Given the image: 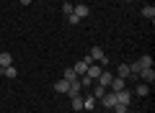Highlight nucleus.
<instances>
[{"mask_svg":"<svg viewBox=\"0 0 155 113\" xmlns=\"http://www.w3.org/2000/svg\"><path fill=\"white\" fill-rule=\"evenodd\" d=\"M72 8H75L72 3H65V5H62V11H65V16H70V13H72Z\"/></svg>","mask_w":155,"mask_h":113,"instance_id":"5701e85b","label":"nucleus"},{"mask_svg":"<svg viewBox=\"0 0 155 113\" xmlns=\"http://www.w3.org/2000/svg\"><path fill=\"white\" fill-rule=\"evenodd\" d=\"M88 67H91L88 62H85V59H80V62H75V64H72V70H75V75H78V77H83L85 72H88Z\"/></svg>","mask_w":155,"mask_h":113,"instance_id":"20e7f679","label":"nucleus"},{"mask_svg":"<svg viewBox=\"0 0 155 113\" xmlns=\"http://www.w3.org/2000/svg\"><path fill=\"white\" fill-rule=\"evenodd\" d=\"M80 90H83V85H80V80H75V82H70V90H67V95H80Z\"/></svg>","mask_w":155,"mask_h":113,"instance_id":"9b49d317","label":"nucleus"},{"mask_svg":"<svg viewBox=\"0 0 155 113\" xmlns=\"http://www.w3.org/2000/svg\"><path fill=\"white\" fill-rule=\"evenodd\" d=\"M116 77L127 80V77H129V64H119V70H116Z\"/></svg>","mask_w":155,"mask_h":113,"instance_id":"2eb2a0df","label":"nucleus"},{"mask_svg":"<svg viewBox=\"0 0 155 113\" xmlns=\"http://www.w3.org/2000/svg\"><path fill=\"white\" fill-rule=\"evenodd\" d=\"M67 21H70L72 26H78V23H80V18H78V16H72V13H70V16H67Z\"/></svg>","mask_w":155,"mask_h":113,"instance_id":"b1692460","label":"nucleus"},{"mask_svg":"<svg viewBox=\"0 0 155 113\" xmlns=\"http://www.w3.org/2000/svg\"><path fill=\"white\" fill-rule=\"evenodd\" d=\"M127 3H132V0H127Z\"/></svg>","mask_w":155,"mask_h":113,"instance_id":"a878e982","label":"nucleus"},{"mask_svg":"<svg viewBox=\"0 0 155 113\" xmlns=\"http://www.w3.org/2000/svg\"><path fill=\"white\" fill-rule=\"evenodd\" d=\"M129 100H132V93H129L127 87L116 93V103H124V105H129Z\"/></svg>","mask_w":155,"mask_h":113,"instance_id":"39448f33","label":"nucleus"},{"mask_svg":"<svg viewBox=\"0 0 155 113\" xmlns=\"http://www.w3.org/2000/svg\"><path fill=\"white\" fill-rule=\"evenodd\" d=\"M101 70H104V67H101V64H91V67H88V72H85V77H91V80L96 82V77L101 75Z\"/></svg>","mask_w":155,"mask_h":113,"instance_id":"6e6552de","label":"nucleus"},{"mask_svg":"<svg viewBox=\"0 0 155 113\" xmlns=\"http://www.w3.org/2000/svg\"><path fill=\"white\" fill-rule=\"evenodd\" d=\"M142 16L147 18V21H155V5H153V3H147V5L142 8Z\"/></svg>","mask_w":155,"mask_h":113,"instance_id":"1a4fd4ad","label":"nucleus"},{"mask_svg":"<svg viewBox=\"0 0 155 113\" xmlns=\"http://www.w3.org/2000/svg\"><path fill=\"white\" fill-rule=\"evenodd\" d=\"M137 77L145 82V85H153V80H155V70H153V67H142Z\"/></svg>","mask_w":155,"mask_h":113,"instance_id":"f03ea898","label":"nucleus"},{"mask_svg":"<svg viewBox=\"0 0 155 113\" xmlns=\"http://www.w3.org/2000/svg\"><path fill=\"white\" fill-rule=\"evenodd\" d=\"M98 103H101L104 108H114V105H116V93L106 90V93H104V98H98Z\"/></svg>","mask_w":155,"mask_h":113,"instance_id":"7ed1b4c3","label":"nucleus"},{"mask_svg":"<svg viewBox=\"0 0 155 113\" xmlns=\"http://www.w3.org/2000/svg\"><path fill=\"white\" fill-rule=\"evenodd\" d=\"M83 108H85V111H93V108H96V98H93V95L83 98Z\"/></svg>","mask_w":155,"mask_h":113,"instance_id":"dca6fc26","label":"nucleus"},{"mask_svg":"<svg viewBox=\"0 0 155 113\" xmlns=\"http://www.w3.org/2000/svg\"><path fill=\"white\" fill-rule=\"evenodd\" d=\"M150 93V85H145V82H140L137 87H134V95H140V98H145Z\"/></svg>","mask_w":155,"mask_h":113,"instance_id":"ddd939ff","label":"nucleus"},{"mask_svg":"<svg viewBox=\"0 0 155 113\" xmlns=\"http://www.w3.org/2000/svg\"><path fill=\"white\" fill-rule=\"evenodd\" d=\"M11 64H13V57L8 52H3L0 54V70H5V67H11Z\"/></svg>","mask_w":155,"mask_h":113,"instance_id":"9d476101","label":"nucleus"},{"mask_svg":"<svg viewBox=\"0 0 155 113\" xmlns=\"http://www.w3.org/2000/svg\"><path fill=\"white\" fill-rule=\"evenodd\" d=\"M111 80H114V75H111L109 70H101V75L96 77V85H101V87H106V90H109V85H111Z\"/></svg>","mask_w":155,"mask_h":113,"instance_id":"f257e3e1","label":"nucleus"},{"mask_svg":"<svg viewBox=\"0 0 155 113\" xmlns=\"http://www.w3.org/2000/svg\"><path fill=\"white\" fill-rule=\"evenodd\" d=\"M111 111H114V113H127V111H129V105H124V103H116Z\"/></svg>","mask_w":155,"mask_h":113,"instance_id":"412c9836","label":"nucleus"},{"mask_svg":"<svg viewBox=\"0 0 155 113\" xmlns=\"http://www.w3.org/2000/svg\"><path fill=\"white\" fill-rule=\"evenodd\" d=\"M3 75H5V77H11V80H13V77H18V70H16V67H5V70H3Z\"/></svg>","mask_w":155,"mask_h":113,"instance_id":"6ab92c4d","label":"nucleus"},{"mask_svg":"<svg viewBox=\"0 0 155 113\" xmlns=\"http://www.w3.org/2000/svg\"><path fill=\"white\" fill-rule=\"evenodd\" d=\"M104 93H106V87H101V85H93V98H104Z\"/></svg>","mask_w":155,"mask_h":113,"instance_id":"4be33fe9","label":"nucleus"},{"mask_svg":"<svg viewBox=\"0 0 155 113\" xmlns=\"http://www.w3.org/2000/svg\"><path fill=\"white\" fill-rule=\"evenodd\" d=\"M140 67H153V57H150V54H145V57H140Z\"/></svg>","mask_w":155,"mask_h":113,"instance_id":"f3484780","label":"nucleus"},{"mask_svg":"<svg viewBox=\"0 0 155 113\" xmlns=\"http://www.w3.org/2000/svg\"><path fill=\"white\" fill-rule=\"evenodd\" d=\"M65 80H67V82H75V80H78V75H75L72 67H67V70H65Z\"/></svg>","mask_w":155,"mask_h":113,"instance_id":"a211bd4d","label":"nucleus"},{"mask_svg":"<svg viewBox=\"0 0 155 113\" xmlns=\"http://www.w3.org/2000/svg\"><path fill=\"white\" fill-rule=\"evenodd\" d=\"M70 105L75 108V111H83V98H80V95H72L70 98Z\"/></svg>","mask_w":155,"mask_h":113,"instance_id":"4468645a","label":"nucleus"},{"mask_svg":"<svg viewBox=\"0 0 155 113\" xmlns=\"http://www.w3.org/2000/svg\"><path fill=\"white\" fill-rule=\"evenodd\" d=\"M124 87H127V85H124V80H122V77H116V75H114V80H111L109 90H111V93H119V90H124Z\"/></svg>","mask_w":155,"mask_h":113,"instance_id":"423d86ee","label":"nucleus"},{"mask_svg":"<svg viewBox=\"0 0 155 113\" xmlns=\"http://www.w3.org/2000/svg\"><path fill=\"white\" fill-rule=\"evenodd\" d=\"M54 90H57V93H67V90H70V82L62 77V80H57V82H54Z\"/></svg>","mask_w":155,"mask_h":113,"instance_id":"f8f14e48","label":"nucleus"},{"mask_svg":"<svg viewBox=\"0 0 155 113\" xmlns=\"http://www.w3.org/2000/svg\"><path fill=\"white\" fill-rule=\"evenodd\" d=\"M28 3H31V0H21V5H28Z\"/></svg>","mask_w":155,"mask_h":113,"instance_id":"393cba45","label":"nucleus"},{"mask_svg":"<svg viewBox=\"0 0 155 113\" xmlns=\"http://www.w3.org/2000/svg\"><path fill=\"white\" fill-rule=\"evenodd\" d=\"M140 70H142V67H140V62H132V64H129V75L137 77V75H140Z\"/></svg>","mask_w":155,"mask_h":113,"instance_id":"aec40b11","label":"nucleus"},{"mask_svg":"<svg viewBox=\"0 0 155 113\" xmlns=\"http://www.w3.org/2000/svg\"><path fill=\"white\" fill-rule=\"evenodd\" d=\"M72 16H78L80 21H83V18L88 16V5H85V3H80V5H75V8H72Z\"/></svg>","mask_w":155,"mask_h":113,"instance_id":"0eeeda50","label":"nucleus"}]
</instances>
